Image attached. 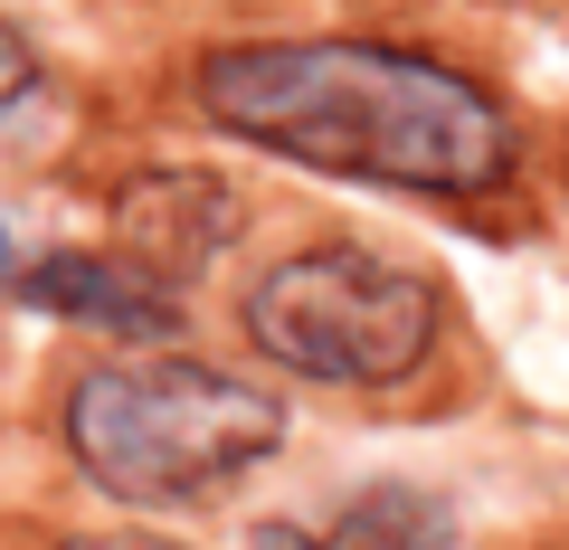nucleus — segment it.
Wrapping results in <instances>:
<instances>
[{"label":"nucleus","mask_w":569,"mask_h":550,"mask_svg":"<svg viewBox=\"0 0 569 550\" xmlns=\"http://www.w3.org/2000/svg\"><path fill=\"white\" fill-rule=\"evenodd\" d=\"M200 114L332 181L475 200L512 171V114L466 67L389 39H247L200 58Z\"/></svg>","instance_id":"f257e3e1"},{"label":"nucleus","mask_w":569,"mask_h":550,"mask_svg":"<svg viewBox=\"0 0 569 550\" xmlns=\"http://www.w3.org/2000/svg\"><path fill=\"white\" fill-rule=\"evenodd\" d=\"M284 447L276 389L209 361H104L67 389V456L96 493L142 512L209 503Z\"/></svg>","instance_id":"f03ea898"},{"label":"nucleus","mask_w":569,"mask_h":550,"mask_svg":"<svg viewBox=\"0 0 569 550\" xmlns=\"http://www.w3.org/2000/svg\"><path fill=\"white\" fill-rule=\"evenodd\" d=\"M437 323H447L437 286L380 247H305L247 286V342L323 389H389L427 370Z\"/></svg>","instance_id":"7ed1b4c3"},{"label":"nucleus","mask_w":569,"mask_h":550,"mask_svg":"<svg viewBox=\"0 0 569 550\" xmlns=\"http://www.w3.org/2000/svg\"><path fill=\"white\" fill-rule=\"evenodd\" d=\"M29 304L39 313H67V323H96V332H181V304H171V286L152 276L142 257H39L20 276Z\"/></svg>","instance_id":"20e7f679"},{"label":"nucleus","mask_w":569,"mask_h":550,"mask_svg":"<svg viewBox=\"0 0 569 550\" xmlns=\"http://www.w3.org/2000/svg\"><path fill=\"white\" fill-rule=\"evenodd\" d=\"M123 228H133V257L152 276H190L238 238V190L209 171H152L123 190Z\"/></svg>","instance_id":"39448f33"},{"label":"nucleus","mask_w":569,"mask_h":550,"mask_svg":"<svg viewBox=\"0 0 569 550\" xmlns=\"http://www.w3.org/2000/svg\"><path fill=\"white\" fill-rule=\"evenodd\" d=\"M447 503L418 484H370L313 522H257L247 550H447Z\"/></svg>","instance_id":"423d86ee"},{"label":"nucleus","mask_w":569,"mask_h":550,"mask_svg":"<svg viewBox=\"0 0 569 550\" xmlns=\"http://www.w3.org/2000/svg\"><path fill=\"white\" fill-rule=\"evenodd\" d=\"M29 86H39V67H29V48L10 39V29H0V114H10V104H20Z\"/></svg>","instance_id":"0eeeda50"},{"label":"nucleus","mask_w":569,"mask_h":550,"mask_svg":"<svg viewBox=\"0 0 569 550\" xmlns=\"http://www.w3.org/2000/svg\"><path fill=\"white\" fill-rule=\"evenodd\" d=\"M77 550H181V541H77Z\"/></svg>","instance_id":"6e6552de"}]
</instances>
